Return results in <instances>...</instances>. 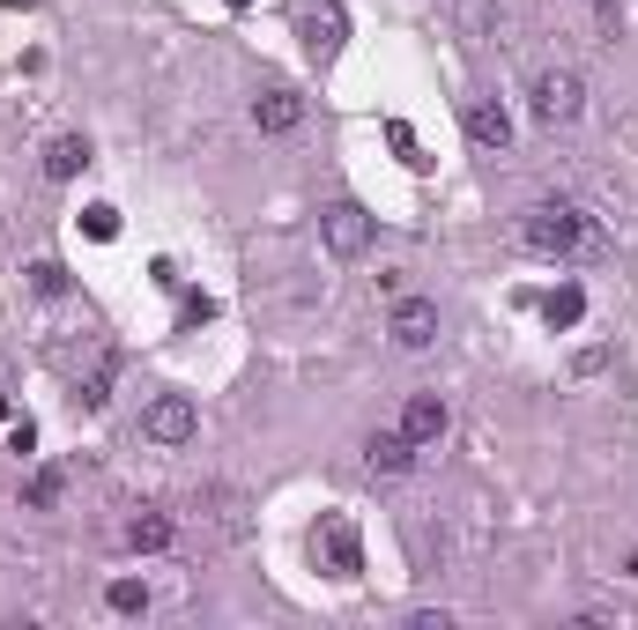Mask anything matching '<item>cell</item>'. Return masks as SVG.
I'll use <instances>...</instances> for the list:
<instances>
[{
  "mask_svg": "<svg viewBox=\"0 0 638 630\" xmlns=\"http://www.w3.org/2000/svg\"><path fill=\"white\" fill-rule=\"evenodd\" d=\"M519 245H527V252H542V260H565V252H579V245H587V216H579V208H565V200H535V208L519 216Z\"/></svg>",
  "mask_w": 638,
  "mask_h": 630,
  "instance_id": "obj_1",
  "label": "cell"
},
{
  "mask_svg": "<svg viewBox=\"0 0 638 630\" xmlns=\"http://www.w3.org/2000/svg\"><path fill=\"white\" fill-rule=\"evenodd\" d=\"M312 557H319V571H335V579H357V571H364V534H357L349 512H319Z\"/></svg>",
  "mask_w": 638,
  "mask_h": 630,
  "instance_id": "obj_2",
  "label": "cell"
},
{
  "mask_svg": "<svg viewBox=\"0 0 638 630\" xmlns=\"http://www.w3.org/2000/svg\"><path fill=\"white\" fill-rule=\"evenodd\" d=\"M297 38H305V60H312V68L342 60V45H349L342 0H297Z\"/></svg>",
  "mask_w": 638,
  "mask_h": 630,
  "instance_id": "obj_3",
  "label": "cell"
},
{
  "mask_svg": "<svg viewBox=\"0 0 638 630\" xmlns=\"http://www.w3.org/2000/svg\"><path fill=\"white\" fill-rule=\"evenodd\" d=\"M587 112V82H579V68H542L535 74V120L542 126H572Z\"/></svg>",
  "mask_w": 638,
  "mask_h": 630,
  "instance_id": "obj_4",
  "label": "cell"
},
{
  "mask_svg": "<svg viewBox=\"0 0 638 630\" xmlns=\"http://www.w3.org/2000/svg\"><path fill=\"white\" fill-rule=\"evenodd\" d=\"M142 437L148 445H194L200 437V409L186 401V393H156L142 409Z\"/></svg>",
  "mask_w": 638,
  "mask_h": 630,
  "instance_id": "obj_5",
  "label": "cell"
},
{
  "mask_svg": "<svg viewBox=\"0 0 638 630\" xmlns=\"http://www.w3.org/2000/svg\"><path fill=\"white\" fill-rule=\"evenodd\" d=\"M319 245H327V260H357L371 245V216L357 208V200H335L327 216H319Z\"/></svg>",
  "mask_w": 638,
  "mask_h": 630,
  "instance_id": "obj_6",
  "label": "cell"
},
{
  "mask_svg": "<svg viewBox=\"0 0 638 630\" xmlns=\"http://www.w3.org/2000/svg\"><path fill=\"white\" fill-rule=\"evenodd\" d=\"M387 334L401 341V349H431V341H439V304H431V297H393Z\"/></svg>",
  "mask_w": 638,
  "mask_h": 630,
  "instance_id": "obj_7",
  "label": "cell"
},
{
  "mask_svg": "<svg viewBox=\"0 0 638 630\" xmlns=\"http://www.w3.org/2000/svg\"><path fill=\"white\" fill-rule=\"evenodd\" d=\"M467 142L483 148V156H505V148H513V112L497 97H475L467 104Z\"/></svg>",
  "mask_w": 638,
  "mask_h": 630,
  "instance_id": "obj_8",
  "label": "cell"
},
{
  "mask_svg": "<svg viewBox=\"0 0 638 630\" xmlns=\"http://www.w3.org/2000/svg\"><path fill=\"white\" fill-rule=\"evenodd\" d=\"M253 126H260V134H297V126H305V97H297V90H260V97H253Z\"/></svg>",
  "mask_w": 638,
  "mask_h": 630,
  "instance_id": "obj_9",
  "label": "cell"
},
{
  "mask_svg": "<svg viewBox=\"0 0 638 630\" xmlns=\"http://www.w3.org/2000/svg\"><path fill=\"white\" fill-rule=\"evenodd\" d=\"M364 461H371V475H409V467H416V445H409V431L393 423V431H371Z\"/></svg>",
  "mask_w": 638,
  "mask_h": 630,
  "instance_id": "obj_10",
  "label": "cell"
},
{
  "mask_svg": "<svg viewBox=\"0 0 638 630\" xmlns=\"http://www.w3.org/2000/svg\"><path fill=\"white\" fill-rule=\"evenodd\" d=\"M401 431H409L416 453H423V445H439V437H445V401H439V393H416V401L401 409Z\"/></svg>",
  "mask_w": 638,
  "mask_h": 630,
  "instance_id": "obj_11",
  "label": "cell"
},
{
  "mask_svg": "<svg viewBox=\"0 0 638 630\" xmlns=\"http://www.w3.org/2000/svg\"><path fill=\"white\" fill-rule=\"evenodd\" d=\"M579 319H587V290H579V282H557V290L542 297V327H549V334H572Z\"/></svg>",
  "mask_w": 638,
  "mask_h": 630,
  "instance_id": "obj_12",
  "label": "cell"
},
{
  "mask_svg": "<svg viewBox=\"0 0 638 630\" xmlns=\"http://www.w3.org/2000/svg\"><path fill=\"white\" fill-rule=\"evenodd\" d=\"M82 171H90V142H82V134H60V142L45 148V178L68 186V178H82Z\"/></svg>",
  "mask_w": 638,
  "mask_h": 630,
  "instance_id": "obj_13",
  "label": "cell"
},
{
  "mask_svg": "<svg viewBox=\"0 0 638 630\" xmlns=\"http://www.w3.org/2000/svg\"><path fill=\"white\" fill-rule=\"evenodd\" d=\"M126 549H172V512H134L126 519Z\"/></svg>",
  "mask_w": 638,
  "mask_h": 630,
  "instance_id": "obj_14",
  "label": "cell"
},
{
  "mask_svg": "<svg viewBox=\"0 0 638 630\" xmlns=\"http://www.w3.org/2000/svg\"><path fill=\"white\" fill-rule=\"evenodd\" d=\"M104 608H112V616H148V586L142 579H112L104 586Z\"/></svg>",
  "mask_w": 638,
  "mask_h": 630,
  "instance_id": "obj_15",
  "label": "cell"
},
{
  "mask_svg": "<svg viewBox=\"0 0 638 630\" xmlns=\"http://www.w3.org/2000/svg\"><path fill=\"white\" fill-rule=\"evenodd\" d=\"M74 223H82V238H97V245L120 238V208H112V200H90V208H82Z\"/></svg>",
  "mask_w": 638,
  "mask_h": 630,
  "instance_id": "obj_16",
  "label": "cell"
},
{
  "mask_svg": "<svg viewBox=\"0 0 638 630\" xmlns=\"http://www.w3.org/2000/svg\"><path fill=\"white\" fill-rule=\"evenodd\" d=\"M60 489H68V475H60V467H38V475H30V489H23V505H30V512H52V505H60Z\"/></svg>",
  "mask_w": 638,
  "mask_h": 630,
  "instance_id": "obj_17",
  "label": "cell"
},
{
  "mask_svg": "<svg viewBox=\"0 0 638 630\" xmlns=\"http://www.w3.org/2000/svg\"><path fill=\"white\" fill-rule=\"evenodd\" d=\"M387 142H393V156H401L409 171H431V156H423V142H416V126H409V120H387Z\"/></svg>",
  "mask_w": 638,
  "mask_h": 630,
  "instance_id": "obj_18",
  "label": "cell"
},
{
  "mask_svg": "<svg viewBox=\"0 0 638 630\" xmlns=\"http://www.w3.org/2000/svg\"><path fill=\"white\" fill-rule=\"evenodd\" d=\"M208 319H216V297H208V290L178 297V334H194V327H208Z\"/></svg>",
  "mask_w": 638,
  "mask_h": 630,
  "instance_id": "obj_19",
  "label": "cell"
},
{
  "mask_svg": "<svg viewBox=\"0 0 638 630\" xmlns=\"http://www.w3.org/2000/svg\"><path fill=\"white\" fill-rule=\"evenodd\" d=\"M453 16H461V30H467V38H475V45H483V38H491V8H483V0H453Z\"/></svg>",
  "mask_w": 638,
  "mask_h": 630,
  "instance_id": "obj_20",
  "label": "cell"
},
{
  "mask_svg": "<svg viewBox=\"0 0 638 630\" xmlns=\"http://www.w3.org/2000/svg\"><path fill=\"white\" fill-rule=\"evenodd\" d=\"M30 290H38V297H60V290H68V267H60V260H38V267H30Z\"/></svg>",
  "mask_w": 638,
  "mask_h": 630,
  "instance_id": "obj_21",
  "label": "cell"
},
{
  "mask_svg": "<svg viewBox=\"0 0 638 630\" xmlns=\"http://www.w3.org/2000/svg\"><path fill=\"white\" fill-rule=\"evenodd\" d=\"M8 453H38V423H30V415H16V423H8Z\"/></svg>",
  "mask_w": 638,
  "mask_h": 630,
  "instance_id": "obj_22",
  "label": "cell"
},
{
  "mask_svg": "<svg viewBox=\"0 0 638 630\" xmlns=\"http://www.w3.org/2000/svg\"><path fill=\"white\" fill-rule=\"evenodd\" d=\"M0 8H38V0H0Z\"/></svg>",
  "mask_w": 638,
  "mask_h": 630,
  "instance_id": "obj_23",
  "label": "cell"
},
{
  "mask_svg": "<svg viewBox=\"0 0 638 630\" xmlns=\"http://www.w3.org/2000/svg\"><path fill=\"white\" fill-rule=\"evenodd\" d=\"M587 8H601V16H609V8H616V0H587Z\"/></svg>",
  "mask_w": 638,
  "mask_h": 630,
  "instance_id": "obj_24",
  "label": "cell"
},
{
  "mask_svg": "<svg viewBox=\"0 0 638 630\" xmlns=\"http://www.w3.org/2000/svg\"><path fill=\"white\" fill-rule=\"evenodd\" d=\"M0 415H8V393H0Z\"/></svg>",
  "mask_w": 638,
  "mask_h": 630,
  "instance_id": "obj_25",
  "label": "cell"
},
{
  "mask_svg": "<svg viewBox=\"0 0 638 630\" xmlns=\"http://www.w3.org/2000/svg\"><path fill=\"white\" fill-rule=\"evenodd\" d=\"M230 8H253V0H230Z\"/></svg>",
  "mask_w": 638,
  "mask_h": 630,
  "instance_id": "obj_26",
  "label": "cell"
}]
</instances>
